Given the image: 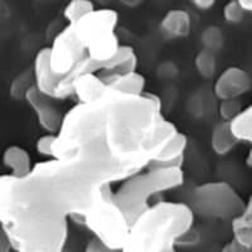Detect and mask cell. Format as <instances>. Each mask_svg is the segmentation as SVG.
<instances>
[{"mask_svg": "<svg viewBox=\"0 0 252 252\" xmlns=\"http://www.w3.org/2000/svg\"><path fill=\"white\" fill-rule=\"evenodd\" d=\"M178 132L157 94L109 90L64 115L53 158L82 159L123 182L146 169Z\"/></svg>", "mask_w": 252, "mask_h": 252, "instance_id": "1", "label": "cell"}, {"mask_svg": "<svg viewBox=\"0 0 252 252\" xmlns=\"http://www.w3.org/2000/svg\"><path fill=\"white\" fill-rule=\"evenodd\" d=\"M112 184L97 166L76 158H49L22 178H0L1 231L15 252H61L68 220L83 217L101 188Z\"/></svg>", "mask_w": 252, "mask_h": 252, "instance_id": "2", "label": "cell"}, {"mask_svg": "<svg viewBox=\"0 0 252 252\" xmlns=\"http://www.w3.org/2000/svg\"><path fill=\"white\" fill-rule=\"evenodd\" d=\"M194 216L186 203L158 202L130 226L120 252H177L182 236L193 228Z\"/></svg>", "mask_w": 252, "mask_h": 252, "instance_id": "3", "label": "cell"}, {"mask_svg": "<svg viewBox=\"0 0 252 252\" xmlns=\"http://www.w3.org/2000/svg\"><path fill=\"white\" fill-rule=\"evenodd\" d=\"M183 168H146L144 172L141 170L123 181L120 188L114 192V201L131 226L153 206L150 198L183 186Z\"/></svg>", "mask_w": 252, "mask_h": 252, "instance_id": "4", "label": "cell"}, {"mask_svg": "<svg viewBox=\"0 0 252 252\" xmlns=\"http://www.w3.org/2000/svg\"><path fill=\"white\" fill-rule=\"evenodd\" d=\"M94 237L102 241L110 249L120 252L130 231V223L120 207L114 201L111 184L101 188L97 198L83 217Z\"/></svg>", "mask_w": 252, "mask_h": 252, "instance_id": "5", "label": "cell"}, {"mask_svg": "<svg viewBox=\"0 0 252 252\" xmlns=\"http://www.w3.org/2000/svg\"><path fill=\"white\" fill-rule=\"evenodd\" d=\"M246 202L236 192L233 186L223 181L207 182L193 189L190 203L195 216L215 220H231L245 209Z\"/></svg>", "mask_w": 252, "mask_h": 252, "instance_id": "6", "label": "cell"}, {"mask_svg": "<svg viewBox=\"0 0 252 252\" xmlns=\"http://www.w3.org/2000/svg\"><path fill=\"white\" fill-rule=\"evenodd\" d=\"M49 48V64L61 76L75 71L87 57V49L76 33L73 24H67L55 37Z\"/></svg>", "mask_w": 252, "mask_h": 252, "instance_id": "7", "label": "cell"}, {"mask_svg": "<svg viewBox=\"0 0 252 252\" xmlns=\"http://www.w3.org/2000/svg\"><path fill=\"white\" fill-rule=\"evenodd\" d=\"M118 22L119 15L116 10L110 8H101L94 9V12L81 18L73 26H75L77 35L86 47L90 40L100 35L116 32Z\"/></svg>", "mask_w": 252, "mask_h": 252, "instance_id": "8", "label": "cell"}, {"mask_svg": "<svg viewBox=\"0 0 252 252\" xmlns=\"http://www.w3.org/2000/svg\"><path fill=\"white\" fill-rule=\"evenodd\" d=\"M34 77L35 87L42 94L51 98H66L71 96L62 85V76L57 75L49 64V48H42L38 51L34 58Z\"/></svg>", "mask_w": 252, "mask_h": 252, "instance_id": "9", "label": "cell"}, {"mask_svg": "<svg viewBox=\"0 0 252 252\" xmlns=\"http://www.w3.org/2000/svg\"><path fill=\"white\" fill-rule=\"evenodd\" d=\"M52 100L53 98L42 94L35 86L27 92L24 98V101L34 111L40 127H43L47 132L57 134L62 126L64 115L56 107Z\"/></svg>", "mask_w": 252, "mask_h": 252, "instance_id": "10", "label": "cell"}, {"mask_svg": "<svg viewBox=\"0 0 252 252\" xmlns=\"http://www.w3.org/2000/svg\"><path fill=\"white\" fill-rule=\"evenodd\" d=\"M251 89V76L245 69L228 67L215 82V94L218 100L238 98Z\"/></svg>", "mask_w": 252, "mask_h": 252, "instance_id": "11", "label": "cell"}, {"mask_svg": "<svg viewBox=\"0 0 252 252\" xmlns=\"http://www.w3.org/2000/svg\"><path fill=\"white\" fill-rule=\"evenodd\" d=\"M109 90L106 82L98 73H82L73 82V94L81 103L98 100Z\"/></svg>", "mask_w": 252, "mask_h": 252, "instance_id": "12", "label": "cell"}, {"mask_svg": "<svg viewBox=\"0 0 252 252\" xmlns=\"http://www.w3.org/2000/svg\"><path fill=\"white\" fill-rule=\"evenodd\" d=\"M110 90L130 94H141L145 92L146 81L140 72L132 71L123 75H100Z\"/></svg>", "mask_w": 252, "mask_h": 252, "instance_id": "13", "label": "cell"}, {"mask_svg": "<svg viewBox=\"0 0 252 252\" xmlns=\"http://www.w3.org/2000/svg\"><path fill=\"white\" fill-rule=\"evenodd\" d=\"M3 164L9 169V174L17 178L28 175L34 166L29 153L18 145H10L4 150Z\"/></svg>", "mask_w": 252, "mask_h": 252, "instance_id": "14", "label": "cell"}, {"mask_svg": "<svg viewBox=\"0 0 252 252\" xmlns=\"http://www.w3.org/2000/svg\"><path fill=\"white\" fill-rule=\"evenodd\" d=\"M190 15L183 9H170L164 14L160 22L161 31L175 38L187 37L190 32Z\"/></svg>", "mask_w": 252, "mask_h": 252, "instance_id": "15", "label": "cell"}, {"mask_svg": "<svg viewBox=\"0 0 252 252\" xmlns=\"http://www.w3.org/2000/svg\"><path fill=\"white\" fill-rule=\"evenodd\" d=\"M240 141L237 140L232 130L229 127V123L220 121L213 127L211 136V146L213 152L218 155H226L235 148Z\"/></svg>", "mask_w": 252, "mask_h": 252, "instance_id": "16", "label": "cell"}, {"mask_svg": "<svg viewBox=\"0 0 252 252\" xmlns=\"http://www.w3.org/2000/svg\"><path fill=\"white\" fill-rule=\"evenodd\" d=\"M229 127L238 141L252 145V105L241 110L235 119L229 121Z\"/></svg>", "mask_w": 252, "mask_h": 252, "instance_id": "17", "label": "cell"}, {"mask_svg": "<svg viewBox=\"0 0 252 252\" xmlns=\"http://www.w3.org/2000/svg\"><path fill=\"white\" fill-rule=\"evenodd\" d=\"M33 86H35L34 69H33V67H29V68L24 69L23 72H20L19 75L15 76L14 80L12 81L10 96L17 101L24 100L27 92Z\"/></svg>", "mask_w": 252, "mask_h": 252, "instance_id": "18", "label": "cell"}, {"mask_svg": "<svg viewBox=\"0 0 252 252\" xmlns=\"http://www.w3.org/2000/svg\"><path fill=\"white\" fill-rule=\"evenodd\" d=\"M94 9L96 6L92 0H69L63 9V17L68 24H75Z\"/></svg>", "mask_w": 252, "mask_h": 252, "instance_id": "19", "label": "cell"}, {"mask_svg": "<svg viewBox=\"0 0 252 252\" xmlns=\"http://www.w3.org/2000/svg\"><path fill=\"white\" fill-rule=\"evenodd\" d=\"M195 69L202 77L212 78L217 69V60H216V52L208 48H203L195 56L194 60Z\"/></svg>", "mask_w": 252, "mask_h": 252, "instance_id": "20", "label": "cell"}, {"mask_svg": "<svg viewBox=\"0 0 252 252\" xmlns=\"http://www.w3.org/2000/svg\"><path fill=\"white\" fill-rule=\"evenodd\" d=\"M242 110L241 102L238 98H227V100H220L218 105V114H220L222 121H229L235 119Z\"/></svg>", "mask_w": 252, "mask_h": 252, "instance_id": "21", "label": "cell"}, {"mask_svg": "<svg viewBox=\"0 0 252 252\" xmlns=\"http://www.w3.org/2000/svg\"><path fill=\"white\" fill-rule=\"evenodd\" d=\"M202 42L204 44V48H208L211 51H218L223 44V33L220 28L215 26H211L203 32L202 35Z\"/></svg>", "mask_w": 252, "mask_h": 252, "instance_id": "22", "label": "cell"}, {"mask_svg": "<svg viewBox=\"0 0 252 252\" xmlns=\"http://www.w3.org/2000/svg\"><path fill=\"white\" fill-rule=\"evenodd\" d=\"M246 10L238 3V0H229L223 8V18L231 24L241 23L245 19Z\"/></svg>", "mask_w": 252, "mask_h": 252, "instance_id": "23", "label": "cell"}, {"mask_svg": "<svg viewBox=\"0 0 252 252\" xmlns=\"http://www.w3.org/2000/svg\"><path fill=\"white\" fill-rule=\"evenodd\" d=\"M231 223H232L233 240L237 241L242 246L252 249V227L240 223L235 220H231Z\"/></svg>", "mask_w": 252, "mask_h": 252, "instance_id": "24", "label": "cell"}, {"mask_svg": "<svg viewBox=\"0 0 252 252\" xmlns=\"http://www.w3.org/2000/svg\"><path fill=\"white\" fill-rule=\"evenodd\" d=\"M56 139H57V134H52V132H47V134L39 136L38 140L35 141V150L38 154L46 158L55 157Z\"/></svg>", "mask_w": 252, "mask_h": 252, "instance_id": "25", "label": "cell"}, {"mask_svg": "<svg viewBox=\"0 0 252 252\" xmlns=\"http://www.w3.org/2000/svg\"><path fill=\"white\" fill-rule=\"evenodd\" d=\"M85 252H118V251L110 249L107 245L103 244L102 241H100L98 238L92 237L91 240L87 242L86 247H85Z\"/></svg>", "mask_w": 252, "mask_h": 252, "instance_id": "26", "label": "cell"}, {"mask_svg": "<svg viewBox=\"0 0 252 252\" xmlns=\"http://www.w3.org/2000/svg\"><path fill=\"white\" fill-rule=\"evenodd\" d=\"M233 220L242 224H247V226L252 227V195L249 198L246 204H245V209L242 211V213L233 218Z\"/></svg>", "mask_w": 252, "mask_h": 252, "instance_id": "27", "label": "cell"}, {"mask_svg": "<svg viewBox=\"0 0 252 252\" xmlns=\"http://www.w3.org/2000/svg\"><path fill=\"white\" fill-rule=\"evenodd\" d=\"M220 252H252V249L242 246V245H240L237 241L232 238V241H229L228 244H226L222 247Z\"/></svg>", "mask_w": 252, "mask_h": 252, "instance_id": "28", "label": "cell"}, {"mask_svg": "<svg viewBox=\"0 0 252 252\" xmlns=\"http://www.w3.org/2000/svg\"><path fill=\"white\" fill-rule=\"evenodd\" d=\"M13 244L10 238L8 237L4 231H1V237H0V252H12L13 251Z\"/></svg>", "mask_w": 252, "mask_h": 252, "instance_id": "29", "label": "cell"}, {"mask_svg": "<svg viewBox=\"0 0 252 252\" xmlns=\"http://www.w3.org/2000/svg\"><path fill=\"white\" fill-rule=\"evenodd\" d=\"M189 1L199 10H208V9L215 6L217 0H189Z\"/></svg>", "mask_w": 252, "mask_h": 252, "instance_id": "30", "label": "cell"}, {"mask_svg": "<svg viewBox=\"0 0 252 252\" xmlns=\"http://www.w3.org/2000/svg\"><path fill=\"white\" fill-rule=\"evenodd\" d=\"M98 1H109V0H98ZM118 1H120L123 5L129 6V8H135V6L143 4L144 0H118Z\"/></svg>", "mask_w": 252, "mask_h": 252, "instance_id": "31", "label": "cell"}, {"mask_svg": "<svg viewBox=\"0 0 252 252\" xmlns=\"http://www.w3.org/2000/svg\"><path fill=\"white\" fill-rule=\"evenodd\" d=\"M238 3L244 6L246 12H252V0H238Z\"/></svg>", "mask_w": 252, "mask_h": 252, "instance_id": "32", "label": "cell"}, {"mask_svg": "<svg viewBox=\"0 0 252 252\" xmlns=\"http://www.w3.org/2000/svg\"><path fill=\"white\" fill-rule=\"evenodd\" d=\"M246 164L247 166L252 168V146H251V149L249 150V154H247L246 157Z\"/></svg>", "mask_w": 252, "mask_h": 252, "instance_id": "33", "label": "cell"}, {"mask_svg": "<svg viewBox=\"0 0 252 252\" xmlns=\"http://www.w3.org/2000/svg\"><path fill=\"white\" fill-rule=\"evenodd\" d=\"M61 252H76V251H73V250H71V249H68V247H64V249H63L62 250V251H61Z\"/></svg>", "mask_w": 252, "mask_h": 252, "instance_id": "34", "label": "cell"}]
</instances>
